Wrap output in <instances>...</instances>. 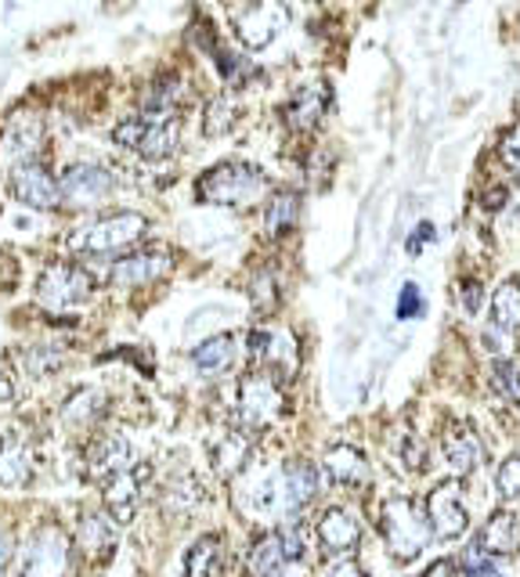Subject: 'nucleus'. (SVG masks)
<instances>
[{
  "label": "nucleus",
  "mask_w": 520,
  "mask_h": 577,
  "mask_svg": "<svg viewBox=\"0 0 520 577\" xmlns=\"http://www.w3.org/2000/svg\"><path fill=\"white\" fill-rule=\"evenodd\" d=\"M415 314H423V296H420V285L415 282H405L401 285V296H398V318H415Z\"/></svg>",
  "instance_id": "obj_38"
},
{
  "label": "nucleus",
  "mask_w": 520,
  "mask_h": 577,
  "mask_svg": "<svg viewBox=\"0 0 520 577\" xmlns=\"http://www.w3.org/2000/svg\"><path fill=\"white\" fill-rule=\"evenodd\" d=\"M333 90L329 84H304L293 90V98L282 105V123L293 130V134H307L322 123V116L329 112Z\"/></svg>",
  "instance_id": "obj_15"
},
{
  "label": "nucleus",
  "mask_w": 520,
  "mask_h": 577,
  "mask_svg": "<svg viewBox=\"0 0 520 577\" xmlns=\"http://www.w3.org/2000/svg\"><path fill=\"white\" fill-rule=\"evenodd\" d=\"M290 567H293V559L285 553L282 531L260 534L250 545V553H246V570H250V577H285Z\"/></svg>",
  "instance_id": "obj_22"
},
{
  "label": "nucleus",
  "mask_w": 520,
  "mask_h": 577,
  "mask_svg": "<svg viewBox=\"0 0 520 577\" xmlns=\"http://www.w3.org/2000/svg\"><path fill=\"white\" fill-rule=\"evenodd\" d=\"M401 458H405V466L415 469V473H423V466H426V448H423V440L420 437H409L401 440Z\"/></svg>",
  "instance_id": "obj_39"
},
{
  "label": "nucleus",
  "mask_w": 520,
  "mask_h": 577,
  "mask_svg": "<svg viewBox=\"0 0 520 577\" xmlns=\"http://www.w3.org/2000/svg\"><path fill=\"white\" fill-rule=\"evenodd\" d=\"M296 225H301V192H275L264 209L268 239H285Z\"/></svg>",
  "instance_id": "obj_28"
},
{
  "label": "nucleus",
  "mask_w": 520,
  "mask_h": 577,
  "mask_svg": "<svg viewBox=\"0 0 520 577\" xmlns=\"http://www.w3.org/2000/svg\"><path fill=\"white\" fill-rule=\"evenodd\" d=\"M455 570H459V563H455V559H434L420 577H452Z\"/></svg>",
  "instance_id": "obj_42"
},
{
  "label": "nucleus",
  "mask_w": 520,
  "mask_h": 577,
  "mask_svg": "<svg viewBox=\"0 0 520 577\" xmlns=\"http://www.w3.org/2000/svg\"><path fill=\"white\" fill-rule=\"evenodd\" d=\"M474 545L485 556H513V553H520V516L506 513V509L491 513L485 520V527H480V534L474 537Z\"/></svg>",
  "instance_id": "obj_21"
},
{
  "label": "nucleus",
  "mask_w": 520,
  "mask_h": 577,
  "mask_svg": "<svg viewBox=\"0 0 520 577\" xmlns=\"http://www.w3.org/2000/svg\"><path fill=\"white\" fill-rule=\"evenodd\" d=\"M11 398H15V383H11V375L0 369V404H8Z\"/></svg>",
  "instance_id": "obj_44"
},
{
  "label": "nucleus",
  "mask_w": 520,
  "mask_h": 577,
  "mask_svg": "<svg viewBox=\"0 0 520 577\" xmlns=\"http://www.w3.org/2000/svg\"><path fill=\"white\" fill-rule=\"evenodd\" d=\"M322 469L325 477H329L333 483H340V488H361V483L369 480V458L361 448H355V444H329L322 455Z\"/></svg>",
  "instance_id": "obj_19"
},
{
  "label": "nucleus",
  "mask_w": 520,
  "mask_h": 577,
  "mask_svg": "<svg viewBox=\"0 0 520 577\" xmlns=\"http://www.w3.org/2000/svg\"><path fill=\"white\" fill-rule=\"evenodd\" d=\"M285 393L282 383L271 372L264 369H253L239 379V390H236V429L242 433H260L268 429L275 418L285 415Z\"/></svg>",
  "instance_id": "obj_3"
},
{
  "label": "nucleus",
  "mask_w": 520,
  "mask_h": 577,
  "mask_svg": "<svg viewBox=\"0 0 520 577\" xmlns=\"http://www.w3.org/2000/svg\"><path fill=\"white\" fill-rule=\"evenodd\" d=\"M333 577H369V574L361 570L358 563H340V567L333 570Z\"/></svg>",
  "instance_id": "obj_45"
},
{
  "label": "nucleus",
  "mask_w": 520,
  "mask_h": 577,
  "mask_svg": "<svg viewBox=\"0 0 520 577\" xmlns=\"http://www.w3.org/2000/svg\"><path fill=\"white\" fill-rule=\"evenodd\" d=\"M149 231V217L138 214V209H116V214H106L98 220H90L80 231L69 235V246L76 253L87 257H116L134 249Z\"/></svg>",
  "instance_id": "obj_2"
},
{
  "label": "nucleus",
  "mask_w": 520,
  "mask_h": 577,
  "mask_svg": "<svg viewBox=\"0 0 520 577\" xmlns=\"http://www.w3.org/2000/svg\"><path fill=\"white\" fill-rule=\"evenodd\" d=\"M106 409H109L106 393L95 390V387H84V390H76L73 398L62 404V423L69 429H87V426H95L101 415H106Z\"/></svg>",
  "instance_id": "obj_26"
},
{
  "label": "nucleus",
  "mask_w": 520,
  "mask_h": 577,
  "mask_svg": "<svg viewBox=\"0 0 520 577\" xmlns=\"http://www.w3.org/2000/svg\"><path fill=\"white\" fill-rule=\"evenodd\" d=\"M380 527L387 537V548L390 556L398 563H412L415 556L431 545V523H426L423 505L415 498H387L383 509H380Z\"/></svg>",
  "instance_id": "obj_4"
},
{
  "label": "nucleus",
  "mask_w": 520,
  "mask_h": 577,
  "mask_svg": "<svg viewBox=\"0 0 520 577\" xmlns=\"http://www.w3.org/2000/svg\"><path fill=\"white\" fill-rule=\"evenodd\" d=\"M431 239H434V225H431V220H423V225L412 231V239H409V253L415 257V253H420V249H423L426 242H431Z\"/></svg>",
  "instance_id": "obj_41"
},
{
  "label": "nucleus",
  "mask_w": 520,
  "mask_h": 577,
  "mask_svg": "<svg viewBox=\"0 0 520 577\" xmlns=\"http://www.w3.org/2000/svg\"><path fill=\"white\" fill-rule=\"evenodd\" d=\"M231 361H236V336H210L206 344H199L192 350V364L199 369L203 375H217V372H228Z\"/></svg>",
  "instance_id": "obj_29"
},
{
  "label": "nucleus",
  "mask_w": 520,
  "mask_h": 577,
  "mask_svg": "<svg viewBox=\"0 0 520 577\" xmlns=\"http://www.w3.org/2000/svg\"><path fill=\"white\" fill-rule=\"evenodd\" d=\"M174 268V253L166 246H134L130 253L116 257L109 268V282L116 288H141L160 282L166 271Z\"/></svg>",
  "instance_id": "obj_11"
},
{
  "label": "nucleus",
  "mask_w": 520,
  "mask_h": 577,
  "mask_svg": "<svg viewBox=\"0 0 520 577\" xmlns=\"http://www.w3.org/2000/svg\"><path fill=\"white\" fill-rule=\"evenodd\" d=\"M116 192V174L106 163H69L58 177V199L65 209H98Z\"/></svg>",
  "instance_id": "obj_6"
},
{
  "label": "nucleus",
  "mask_w": 520,
  "mask_h": 577,
  "mask_svg": "<svg viewBox=\"0 0 520 577\" xmlns=\"http://www.w3.org/2000/svg\"><path fill=\"white\" fill-rule=\"evenodd\" d=\"M11 195L22 203L36 209V214H51V209H58L62 199H58V177L51 174V166L44 160H33V163H19L11 166Z\"/></svg>",
  "instance_id": "obj_13"
},
{
  "label": "nucleus",
  "mask_w": 520,
  "mask_h": 577,
  "mask_svg": "<svg viewBox=\"0 0 520 577\" xmlns=\"http://www.w3.org/2000/svg\"><path fill=\"white\" fill-rule=\"evenodd\" d=\"M22 364L30 375L47 379V375H58L65 369V353L58 347H30L22 353Z\"/></svg>",
  "instance_id": "obj_33"
},
{
  "label": "nucleus",
  "mask_w": 520,
  "mask_h": 577,
  "mask_svg": "<svg viewBox=\"0 0 520 577\" xmlns=\"http://www.w3.org/2000/svg\"><path fill=\"white\" fill-rule=\"evenodd\" d=\"M214 469L220 477H236L250 466V455H253V437L242 429H228L225 437L214 444Z\"/></svg>",
  "instance_id": "obj_25"
},
{
  "label": "nucleus",
  "mask_w": 520,
  "mask_h": 577,
  "mask_svg": "<svg viewBox=\"0 0 520 577\" xmlns=\"http://www.w3.org/2000/svg\"><path fill=\"white\" fill-rule=\"evenodd\" d=\"M11 559H15V545H11V537L0 531V570H8Z\"/></svg>",
  "instance_id": "obj_43"
},
{
  "label": "nucleus",
  "mask_w": 520,
  "mask_h": 577,
  "mask_svg": "<svg viewBox=\"0 0 520 577\" xmlns=\"http://www.w3.org/2000/svg\"><path fill=\"white\" fill-rule=\"evenodd\" d=\"M116 534H120V523H116L106 509H95V513H84L80 523H76L73 534V548H80L87 559H106L116 545Z\"/></svg>",
  "instance_id": "obj_20"
},
{
  "label": "nucleus",
  "mask_w": 520,
  "mask_h": 577,
  "mask_svg": "<svg viewBox=\"0 0 520 577\" xmlns=\"http://www.w3.org/2000/svg\"><path fill=\"white\" fill-rule=\"evenodd\" d=\"M496 491L502 498H520V455H510L496 469Z\"/></svg>",
  "instance_id": "obj_36"
},
{
  "label": "nucleus",
  "mask_w": 520,
  "mask_h": 577,
  "mask_svg": "<svg viewBox=\"0 0 520 577\" xmlns=\"http://www.w3.org/2000/svg\"><path fill=\"white\" fill-rule=\"evenodd\" d=\"M84 458H87V473L106 483L109 477L130 469V458H134V451H130V440L123 437V433L106 429V433H98V437L87 444Z\"/></svg>",
  "instance_id": "obj_17"
},
{
  "label": "nucleus",
  "mask_w": 520,
  "mask_h": 577,
  "mask_svg": "<svg viewBox=\"0 0 520 577\" xmlns=\"http://www.w3.org/2000/svg\"><path fill=\"white\" fill-rule=\"evenodd\" d=\"M480 296H485V285H480L477 279H466L459 285V300H463V311L466 314H477L480 311Z\"/></svg>",
  "instance_id": "obj_40"
},
{
  "label": "nucleus",
  "mask_w": 520,
  "mask_h": 577,
  "mask_svg": "<svg viewBox=\"0 0 520 577\" xmlns=\"http://www.w3.org/2000/svg\"><path fill=\"white\" fill-rule=\"evenodd\" d=\"M239 120V105L231 95H217L206 101V109H203V134L206 138H220V134H228L231 127H236Z\"/></svg>",
  "instance_id": "obj_31"
},
{
  "label": "nucleus",
  "mask_w": 520,
  "mask_h": 577,
  "mask_svg": "<svg viewBox=\"0 0 520 577\" xmlns=\"http://www.w3.org/2000/svg\"><path fill=\"white\" fill-rule=\"evenodd\" d=\"M166 505L171 509H199L203 505V488H199V480L195 477H177L166 483Z\"/></svg>",
  "instance_id": "obj_35"
},
{
  "label": "nucleus",
  "mask_w": 520,
  "mask_h": 577,
  "mask_svg": "<svg viewBox=\"0 0 520 577\" xmlns=\"http://www.w3.org/2000/svg\"><path fill=\"white\" fill-rule=\"evenodd\" d=\"M491 325L499 333L520 329V279H506L496 293H491Z\"/></svg>",
  "instance_id": "obj_30"
},
{
  "label": "nucleus",
  "mask_w": 520,
  "mask_h": 577,
  "mask_svg": "<svg viewBox=\"0 0 520 577\" xmlns=\"http://www.w3.org/2000/svg\"><path fill=\"white\" fill-rule=\"evenodd\" d=\"M112 141L127 152H138L141 160L163 163L181 144V116L177 120H145V116L130 112L112 127Z\"/></svg>",
  "instance_id": "obj_5"
},
{
  "label": "nucleus",
  "mask_w": 520,
  "mask_h": 577,
  "mask_svg": "<svg viewBox=\"0 0 520 577\" xmlns=\"http://www.w3.org/2000/svg\"><path fill=\"white\" fill-rule=\"evenodd\" d=\"M491 390H496L502 401L520 404V369L510 358H499L491 364Z\"/></svg>",
  "instance_id": "obj_34"
},
{
  "label": "nucleus",
  "mask_w": 520,
  "mask_h": 577,
  "mask_svg": "<svg viewBox=\"0 0 520 577\" xmlns=\"http://www.w3.org/2000/svg\"><path fill=\"white\" fill-rule=\"evenodd\" d=\"M279 300H282V288H279V279L271 268H260L253 279H250V304L260 318H268V314L279 311Z\"/></svg>",
  "instance_id": "obj_32"
},
{
  "label": "nucleus",
  "mask_w": 520,
  "mask_h": 577,
  "mask_svg": "<svg viewBox=\"0 0 520 577\" xmlns=\"http://www.w3.org/2000/svg\"><path fill=\"white\" fill-rule=\"evenodd\" d=\"M466 577H502L491 563H485V567H474V570H466Z\"/></svg>",
  "instance_id": "obj_47"
},
{
  "label": "nucleus",
  "mask_w": 520,
  "mask_h": 577,
  "mask_svg": "<svg viewBox=\"0 0 520 577\" xmlns=\"http://www.w3.org/2000/svg\"><path fill=\"white\" fill-rule=\"evenodd\" d=\"M246 350H250V358L257 361V369H264L285 383V379H293L296 369H301V344H296V336L290 329H275V325H264V329H253L246 336Z\"/></svg>",
  "instance_id": "obj_8"
},
{
  "label": "nucleus",
  "mask_w": 520,
  "mask_h": 577,
  "mask_svg": "<svg viewBox=\"0 0 520 577\" xmlns=\"http://www.w3.org/2000/svg\"><path fill=\"white\" fill-rule=\"evenodd\" d=\"M44 141H47V127H44L41 116L19 112L4 123V134H0V152L8 155L11 166L33 163V160H41Z\"/></svg>",
  "instance_id": "obj_14"
},
{
  "label": "nucleus",
  "mask_w": 520,
  "mask_h": 577,
  "mask_svg": "<svg viewBox=\"0 0 520 577\" xmlns=\"http://www.w3.org/2000/svg\"><path fill=\"white\" fill-rule=\"evenodd\" d=\"M441 451H445L448 466L455 477H470L474 469L480 466V437L477 429L466 423V418H452L445 426V440H441Z\"/></svg>",
  "instance_id": "obj_18"
},
{
  "label": "nucleus",
  "mask_w": 520,
  "mask_h": 577,
  "mask_svg": "<svg viewBox=\"0 0 520 577\" xmlns=\"http://www.w3.org/2000/svg\"><path fill=\"white\" fill-rule=\"evenodd\" d=\"M95 296V279L76 264H51L36 279V304L47 311H76Z\"/></svg>",
  "instance_id": "obj_7"
},
{
  "label": "nucleus",
  "mask_w": 520,
  "mask_h": 577,
  "mask_svg": "<svg viewBox=\"0 0 520 577\" xmlns=\"http://www.w3.org/2000/svg\"><path fill=\"white\" fill-rule=\"evenodd\" d=\"M499 160L506 170H513V174H520V123L510 127L499 141Z\"/></svg>",
  "instance_id": "obj_37"
},
{
  "label": "nucleus",
  "mask_w": 520,
  "mask_h": 577,
  "mask_svg": "<svg viewBox=\"0 0 520 577\" xmlns=\"http://www.w3.org/2000/svg\"><path fill=\"white\" fill-rule=\"evenodd\" d=\"M318 542L329 556H344L350 548H358L361 542V527L358 520L347 513V509H325L322 520H318Z\"/></svg>",
  "instance_id": "obj_23"
},
{
  "label": "nucleus",
  "mask_w": 520,
  "mask_h": 577,
  "mask_svg": "<svg viewBox=\"0 0 520 577\" xmlns=\"http://www.w3.org/2000/svg\"><path fill=\"white\" fill-rule=\"evenodd\" d=\"M423 513H426V523H431V534L437 537V542H455V537H463L466 527H470L463 480L459 477L441 480L437 488L426 494Z\"/></svg>",
  "instance_id": "obj_10"
},
{
  "label": "nucleus",
  "mask_w": 520,
  "mask_h": 577,
  "mask_svg": "<svg viewBox=\"0 0 520 577\" xmlns=\"http://www.w3.org/2000/svg\"><path fill=\"white\" fill-rule=\"evenodd\" d=\"M285 15H290V11H285V0H246V8L231 11V25H236L239 41L246 47L260 51L282 33Z\"/></svg>",
  "instance_id": "obj_12"
},
{
  "label": "nucleus",
  "mask_w": 520,
  "mask_h": 577,
  "mask_svg": "<svg viewBox=\"0 0 520 577\" xmlns=\"http://www.w3.org/2000/svg\"><path fill=\"white\" fill-rule=\"evenodd\" d=\"M145 480H149V466H138V469L130 466V469H123V473H116V477H109L106 483H101V502H106V513L116 523L134 520Z\"/></svg>",
  "instance_id": "obj_16"
},
{
  "label": "nucleus",
  "mask_w": 520,
  "mask_h": 577,
  "mask_svg": "<svg viewBox=\"0 0 520 577\" xmlns=\"http://www.w3.org/2000/svg\"><path fill=\"white\" fill-rule=\"evenodd\" d=\"M33 480V455L19 437H0V488L19 491Z\"/></svg>",
  "instance_id": "obj_24"
},
{
  "label": "nucleus",
  "mask_w": 520,
  "mask_h": 577,
  "mask_svg": "<svg viewBox=\"0 0 520 577\" xmlns=\"http://www.w3.org/2000/svg\"><path fill=\"white\" fill-rule=\"evenodd\" d=\"M73 537L58 527H41L22 548V577H69Z\"/></svg>",
  "instance_id": "obj_9"
},
{
  "label": "nucleus",
  "mask_w": 520,
  "mask_h": 577,
  "mask_svg": "<svg viewBox=\"0 0 520 577\" xmlns=\"http://www.w3.org/2000/svg\"><path fill=\"white\" fill-rule=\"evenodd\" d=\"M264 195H268V174L242 160L217 163L195 181V199L206 206L246 209V206H257Z\"/></svg>",
  "instance_id": "obj_1"
},
{
  "label": "nucleus",
  "mask_w": 520,
  "mask_h": 577,
  "mask_svg": "<svg viewBox=\"0 0 520 577\" xmlns=\"http://www.w3.org/2000/svg\"><path fill=\"white\" fill-rule=\"evenodd\" d=\"M485 206H488V209H502V206H506V188L488 192V195H485Z\"/></svg>",
  "instance_id": "obj_46"
},
{
  "label": "nucleus",
  "mask_w": 520,
  "mask_h": 577,
  "mask_svg": "<svg viewBox=\"0 0 520 577\" xmlns=\"http://www.w3.org/2000/svg\"><path fill=\"white\" fill-rule=\"evenodd\" d=\"M225 574V542L217 534H203L185 553V577H220Z\"/></svg>",
  "instance_id": "obj_27"
}]
</instances>
